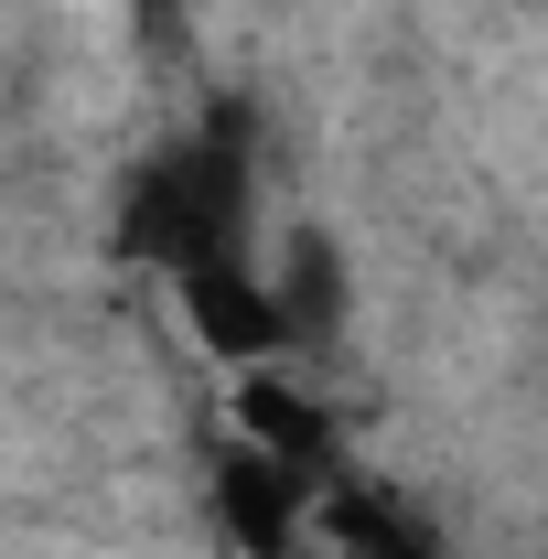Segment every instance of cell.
Instances as JSON below:
<instances>
[{
    "label": "cell",
    "instance_id": "1",
    "mask_svg": "<svg viewBox=\"0 0 548 559\" xmlns=\"http://www.w3.org/2000/svg\"><path fill=\"white\" fill-rule=\"evenodd\" d=\"M248 215H259V173H248V119L226 108L194 140L151 151L130 183H119V215H108V248L130 270H194V259H248Z\"/></svg>",
    "mask_w": 548,
    "mask_h": 559
},
{
    "label": "cell",
    "instance_id": "2",
    "mask_svg": "<svg viewBox=\"0 0 548 559\" xmlns=\"http://www.w3.org/2000/svg\"><path fill=\"white\" fill-rule=\"evenodd\" d=\"M312 495L290 463H270L259 441H226L205 463V506H215V538L237 559H301V538H312Z\"/></svg>",
    "mask_w": 548,
    "mask_h": 559
},
{
    "label": "cell",
    "instance_id": "3",
    "mask_svg": "<svg viewBox=\"0 0 548 559\" xmlns=\"http://www.w3.org/2000/svg\"><path fill=\"white\" fill-rule=\"evenodd\" d=\"M172 301H183V323H194V345H205L215 366H279V355H290V323H279V301H270L259 248H248V259H194V270H172Z\"/></svg>",
    "mask_w": 548,
    "mask_h": 559
},
{
    "label": "cell",
    "instance_id": "4",
    "mask_svg": "<svg viewBox=\"0 0 548 559\" xmlns=\"http://www.w3.org/2000/svg\"><path fill=\"white\" fill-rule=\"evenodd\" d=\"M237 441H259L301 485H334L344 474V419L323 409L312 388H290L279 366H237Z\"/></svg>",
    "mask_w": 548,
    "mask_h": 559
},
{
    "label": "cell",
    "instance_id": "5",
    "mask_svg": "<svg viewBox=\"0 0 548 559\" xmlns=\"http://www.w3.org/2000/svg\"><path fill=\"white\" fill-rule=\"evenodd\" d=\"M312 506H323V559H452L430 538L419 506H398V495L366 485V474H334Z\"/></svg>",
    "mask_w": 548,
    "mask_h": 559
},
{
    "label": "cell",
    "instance_id": "6",
    "mask_svg": "<svg viewBox=\"0 0 548 559\" xmlns=\"http://www.w3.org/2000/svg\"><path fill=\"white\" fill-rule=\"evenodd\" d=\"M270 301H279V323H290V345H334L344 334V248L323 237V226H301L290 248H279V270H270Z\"/></svg>",
    "mask_w": 548,
    "mask_h": 559
}]
</instances>
